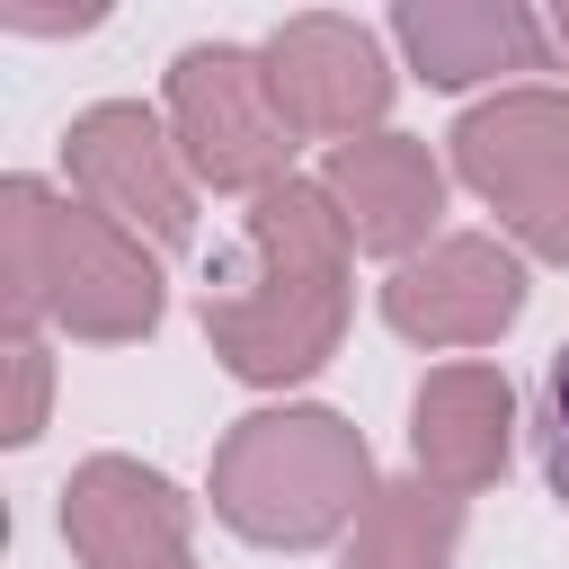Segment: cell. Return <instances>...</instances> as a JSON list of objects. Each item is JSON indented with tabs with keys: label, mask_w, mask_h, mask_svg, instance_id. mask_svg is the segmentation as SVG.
Masks as SVG:
<instances>
[{
	"label": "cell",
	"mask_w": 569,
	"mask_h": 569,
	"mask_svg": "<svg viewBox=\"0 0 569 569\" xmlns=\"http://www.w3.org/2000/svg\"><path fill=\"white\" fill-rule=\"evenodd\" d=\"M347 222L329 213L320 178H284L249 204V231H240V258L222 267V284L204 293V347L222 356V373L258 382V391H284V382H311L338 338H347Z\"/></svg>",
	"instance_id": "obj_1"
},
{
	"label": "cell",
	"mask_w": 569,
	"mask_h": 569,
	"mask_svg": "<svg viewBox=\"0 0 569 569\" xmlns=\"http://www.w3.org/2000/svg\"><path fill=\"white\" fill-rule=\"evenodd\" d=\"M373 445L338 409H249L213 445V516L258 551H320L373 507Z\"/></svg>",
	"instance_id": "obj_2"
},
{
	"label": "cell",
	"mask_w": 569,
	"mask_h": 569,
	"mask_svg": "<svg viewBox=\"0 0 569 569\" xmlns=\"http://www.w3.org/2000/svg\"><path fill=\"white\" fill-rule=\"evenodd\" d=\"M453 178L525 258L569 267V89H498L453 124Z\"/></svg>",
	"instance_id": "obj_3"
},
{
	"label": "cell",
	"mask_w": 569,
	"mask_h": 569,
	"mask_svg": "<svg viewBox=\"0 0 569 569\" xmlns=\"http://www.w3.org/2000/svg\"><path fill=\"white\" fill-rule=\"evenodd\" d=\"M169 133H178V160L196 187L213 196H267L293 178V124L267 89V62L249 44H187L169 62V98H160Z\"/></svg>",
	"instance_id": "obj_4"
},
{
	"label": "cell",
	"mask_w": 569,
	"mask_h": 569,
	"mask_svg": "<svg viewBox=\"0 0 569 569\" xmlns=\"http://www.w3.org/2000/svg\"><path fill=\"white\" fill-rule=\"evenodd\" d=\"M62 169L80 187V204H98L107 222H124L151 249H187L196 240V178L178 160L169 116H151L142 98H98L71 116L62 133Z\"/></svg>",
	"instance_id": "obj_5"
},
{
	"label": "cell",
	"mask_w": 569,
	"mask_h": 569,
	"mask_svg": "<svg viewBox=\"0 0 569 569\" xmlns=\"http://www.w3.org/2000/svg\"><path fill=\"white\" fill-rule=\"evenodd\" d=\"M160 302H169L160 258L124 222H107L98 204L53 196V213H44V320H62L80 347H133L160 329Z\"/></svg>",
	"instance_id": "obj_6"
},
{
	"label": "cell",
	"mask_w": 569,
	"mask_h": 569,
	"mask_svg": "<svg viewBox=\"0 0 569 569\" xmlns=\"http://www.w3.org/2000/svg\"><path fill=\"white\" fill-rule=\"evenodd\" d=\"M258 62H267V89H276V107H284V124L293 133H311V142H365L382 116H391V62H382V36L373 27H356V18H329V9H311V18H284L267 44H258Z\"/></svg>",
	"instance_id": "obj_7"
},
{
	"label": "cell",
	"mask_w": 569,
	"mask_h": 569,
	"mask_svg": "<svg viewBox=\"0 0 569 569\" xmlns=\"http://www.w3.org/2000/svg\"><path fill=\"white\" fill-rule=\"evenodd\" d=\"M525 249H507L498 231H445L382 276V320L409 347H489L525 320Z\"/></svg>",
	"instance_id": "obj_8"
},
{
	"label": "cell",
	"mask_w": 569,
	"mask_h": 569,
	"mask_svg": "<svg viewBox=\"0 0 569 569\" xmlns=\"http://www.w3.org/2000/svg\"><path fill=\"white\" fill-rule=\"evenodd\" d=\"M187 533H196V498L133 453H89L62 480V542L80 569H169L196 560Z\"/></svg>",
	"instance_id": "obj_9"
},
{
	"label": "cell",
	"mask_w": 569,
	"mask_h": 569,
	"mask_svg": "<svg viewBox=\"0 0 569 569\" xmlns=\"http://www.w3.org/2000/svg\"><path fill=\"white\" fill-rule=\"evenodd\" d=\"M320 196L329 213L347 222V240L365 258H391L409 267L418 249H436L445 231V169L418 133H365V142H338L320 160Z\"/></svg>",
	"instance_id": "obj_10"
},
{
	"label": "cell",
	"mask_w": 569,
	"mask_h": 569,
	"mask_svg": "<svg viewBox=\"0 0 569 569\" xmlns=\"http://www.w3.org/2000/svg\"><path fill=\"white\" fill-rule=\"evenodd\" d=\"M507 453H516V382L480 356L462 365H427L418 391H409V462L427 489L445 498H471L489 480H507Z\"/></svg>",
	"instance_id": "obj_11"
},
{
	"label": "cell",
	"mask_w": 569,
	"mask_h": 569,
	"mask_svg": "<svg viewBox=\"0 0 569 569\" xmlns=\"http://www.w3.org/2000/svg\"><path fill=\"white\" fill-rule=\"evenodd\" d=\"M391 36L409 53V71L427 89H471V80H498V71H542V44L551 27L516 0H400L391 9Z\"/></svg>",
	"instance_id": "obj_12"
},
{
	"label": "cell",
	"mask_w": 569,
	"mask_h": 569,
	"mask_svg": "<svg viewBox=\"0 0 569 569\" xmlns=\"http://www.w3.org/2000/svg\"><path fill=\"white\" fill-rule=\"evenodd\" d=\"M453 551H462V498L427 480H382L338 569H453Z\"/></svg>",
	"instance_id": "obj_13"
},
{
	"label": "cell",
	"mask_w": 569,
	"mask_h": 569,
	"mask_svg": "<svg viewBox=\"0 0 569 569\" xmlns=\"http://www.w3.org/2000/svg\"><path fill=\"white\" fill-rule=\"evenodd\" d=\"M44 213H53L44 178L0 187V311H9V338H36V320H44Z\"/></svg>",
	"instance_id": "obj_14"
},
{
	"label": "cell",
	"mask_w": 569,
	"mask_h": 569,
	"mask_svg": "<svg viewBox=\"0 0 569 569\" xmlns=\"http://www.w3.org/2000/svg\"><path fill=\"white\" fill-rule=\"evenodd\" d=\"M44 400H53V356L44 338H9V445H36L44 436Z\"/></svg>",
	"instance_id": "obj_15"
},
{
	"label": "cell",
	"mask_w": 569,
	"mask_h": 569,
	"mask_svg": "<svg viewBox=\"0 0 569 569\" xmlns=\"http://www.w3.org/2000/svg\"><path fill=\"white\" fill-rule=\"evenodd\" d=\"M542 480L569 507V338L551 347V373H542Z\"/></svg>",
	"instance_id": "obj_16"
},
{
	"label": "cell",
	"mask_w": 569,
	"mask_h": 569,
	"mask_svg": "<svg viewBox=\"0 0 569 569\" xmlns=\"http://www.w3.org/2000/svg\"><path fill=\"white\" fill-rule=\"evenodd\" d=\"M542 27H551V53H560V62H569V0H560V9H551V18H542Z\"/></svg>",
	"instance_id": "obj_17"
},
{
	"label": "cell",
	"mask_w": 569,
	"mask_h": 569,
	"mask_svg": "<svg viewBox=\"0 0 569 569\" xmlns=\"http://www.w3.org/2000/svg\"><path fill=\"white\" fill-rule=\"evenodd\" d=\"M169 569H196V560H169Z\"/></svg>",
	"instance_id": "obj_18"
}]
</instances>
